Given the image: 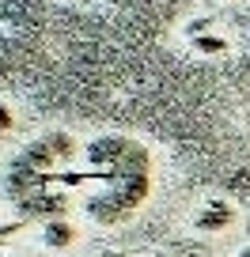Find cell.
<instances>
[{"label":"cell","instance_id":"obj_1","mask_svg":"<svg viewBox=\"0 0 250 257\" xmlns=\"http://www.w3.org/2000/svg\"><path fill=\"white\" fill-rule=\"evenodd\" d=\"M42 238H46V246H53V249H61V246H72L76 242V231H72V223L68 219H49L46 227H42Z\"/></svg>","mask_w":250,"mask_h":257},{"label":"cell","instance_id":"obj_2","mask_svg":"<svg viewBox=\"0 0 250 257\" xmlns=\"http://www.w3.org/2000/svg\"><path fill=\"white\" fill-rule=\"evenodd\" d=\"M231 219H235V212L227 208L224 201H216L212 208H205L201 216H197V231H224Z\"/></svg>","mask_w":250,"mask_h":257},{"label":"cell","instance_id":"obj_3","mask_svg":"<svg viewBox=\"0 0 250 257\" xmlns=\"http://www.w3.org/2000/svg\"><path fill=\"white\" fill-rule=\"evenodd\" d=\"M194 49H201V53H220L224 42L220 38H194Z\"/></svg>","mask_w":250,"mask_h":257},{"label":"cell","instance_id":"obj_4","mask_svg":"<svg viewBox=\"0 0 250 257\" xmlns=\"http://www.w3.org/2000/svg\"><path fill=\"white\" fill-rule=\"evenodd\" d=\"M27 227V219H16V223H0V242H8L16 231H23Z\"/></svg>","mask_w":250,"mask_h":257},{"label":"cell","instance_id":"obj_5","mask_svg":"<svg viewBox=\"0 0 250 257\" xmlns=\"http://www.w3.org/2000/svg\"><path fill=\"white\" fill-rule=\"evenodd\" d=\"M12 125H16V117H12V110H8V106L0 102V133H8Z\"/></svg>","mask_w":250,"mask_h":257},{"label":"cell","instance_id":"obj_6","mask_svg":"<svg viewBox=\"0 0 250 257\" xmlns=\"http://www.w3.org/2000/svg\"><path fill=\"white\" fill-rule=\"evenodd\" d=\"M239 257H250V246H246V249H242V253H239Z\"/></svg>","mask_w":250,"mask_h":257}]
</instances>
